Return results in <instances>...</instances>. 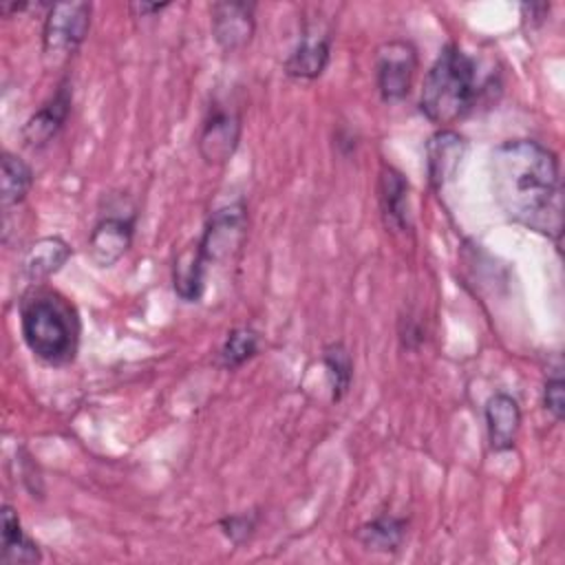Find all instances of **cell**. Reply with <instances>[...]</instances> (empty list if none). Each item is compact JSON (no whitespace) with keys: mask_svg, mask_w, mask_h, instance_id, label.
Wrapping results in <instances>:
<instances>
[{"mask_svg":"<svg viewBox=\"0 0 565 565\" xmlns=\"http://www.w3.org/2000/svg\"><path fill=\"white\" fill-rule=\"evenodd\" d=\"M490 185L499 210L536 234H563V185L556 154L534 139H508L490 152Z\"/></svg>","mask_w":565,"mask_h":565,"instance_id":"1","label":"cell"},{"mask_svg":"<svg viewBox=\"0 0 565 565\" xmlns=\"http://www.w3.org/2000/svg\"><path fill=\"white\" fill-rule=\"evenodd\" d=\"M20 331L29 351L51 366L75 360L79 318L75 307L46 285H31L20 298Z\"/></svg>","mask_w":565,"mask_h":565,"instance_id":"2","label":"cell"},{"mask_svg":"<svg viewBox=\"0 0 565 565\" xmlns=\"http://www.w3.org/2000/svg\"><path fill=\"white\" fill-rule=\"evenodd\" d=\"M477 93L479 79L475 60L459 44L448 42L424 77L419 110L428 121L448 126L472 108Z\"/></svg>","mask_w":565,"mask_h":565,"instance_id":"3","label":"cell"},{"mask_svg":"<svg viewBox=\"0 0 565 565\" xmlns=\"http://www.w3.org/2000/svg\"><path fill=\"white\" fill-rule=\"evenodd\" d=\"M90 2L49 4L42 26V55L49 64H64L77 53L90 26Z\"/></svg>","mask_w":565,"mask_h":565,"instance_id":"4","label":"cell"},{"mask_svg":"<svg viewBox=\"0 0 565 565\" xmlns=\"http://www.w3.org/2000/svg\"><path fill=\"white\" fill-rule=\"evenodd\" d=\"M417 51L408 40H388L375 49V86L386 104L402 102L415 79Z\"/></svg>","mask_w":565,"mask_h":565,"instance_id":"5","label":"cell"},{"mask_svg":"<svg viewBox=\"0 0 565 565\" xmlns=\"http://www.w3.org/2000/svg\"><path fill=\"white\" fill-rule=\"evenodd\" d=\"M247 232V207L243 201L227 203L214 210L201 232V238L194 243L199 256L210 267L230 258L243 243Z\"/></svg>","mask_w":565,"mask_h":565,"instance_id":"6","label":"cell"},{"mask_svg":"<svg viewBox=\"0 0 565 565\" xmlns=\"http://www.w3.org/2000/svg\"><path fill=\"white\" fill-rule=\"evenodd\" d=\"M241 132H243V117L238 108L223 102H214L207 108V115L201 124L199 139H196L201 159L207 166L227 163L238 148Z\"/></svg>","mask_w":565,"mask_h":565,"instance_id":"7","label":"cell"},{"mask_svg":"<svg viewBox=\"0 0 565 565\" xmlns=\"http://www.w3.org/2000/svg\"><path fill=\"white\" fill-rule=\"evenodd\" d=\"M331 29L320 22H307L298 44L287 55L282 71L291 79L311 82L318 79L331 60Z\"/></svg>","mask_w":565,"mask_h":565,"instance_id":"8","label":"cell"},{"mask_svg":"<svg viewBox=\"0 0 565 565\" xmlns=\"http://www.w3.org/2000/svg\"><path fill=\"white\" fill-rule=\"evenodd\" d=\"M254 11L256 4L243 0H221L210 7L212 38L225 53H236L252 42L256 31Z\"/></svg>","mask_w":565,"mask_h":565,"instance_id":"9","label":"cell"},{"mask_svg":"<svg viewBox=\"0 0 565 565\" xmlns=\"http://www.w3.org/2000/svg\"><path fill=\"white\" fill-rule=\"evenodd\" d=\"M468 152V139L450 128H439L426 141V174L435 192H441L459 172Z\"/></svg>","mask_w":565,"mask_h":565,"instance_id":"10","label":"cell"},{"mask_svg":"<svg viewBox=\"0 0 565 565\" xmlns=\"http://www.w3.org/2000/svg\"><path fill=\"white\" fill-rule=\"evenodd\" d=\"M135 214H106L88 234V256L97 267H113L132 245Z\"/></svg>","mask_w":565,"mask_h":565,"instance_id":"11","label":"cell"},{"mask_svg":"<svg viewBox=\"0 0 565 565\" xmlns=\"http://www.w3.org/2000/svg\"><path fill=\"white\" fill-rule=\"evenodd\" d=\"M73 104V90L68 82H62L57 90L24 121L20 137L29 148H42L64 128Z\"/></svg>","mask_w":565,"mask_h":565,"instance_id":"12","label":"cell"},{"mask_svg":"<svg viewBox=\"0 0 565 565\" xmlns=\"http://www.w3.org/2000/svg\"><path fill=\"white\" fill-rule=\"evenodd\" d=\"M488 441L494 452H505L514 446L521 428L519 402L508 393H494L483 406Z\"/></svg>","mask_w":565,"mask_h":565,"instance_id":"13","label":"cell"},{"mask_svg":"<svg viewBox=\"0 0 565 565\" xmlns=\"http://www.w3.org/2000/svg\"><path fill=\"white\" fill-rule=\"evenodd\" d=\"M377 199L382 216L391 230L408 232L413 227L408 212V181L393 166H382L377 179Z\"/></svg>","mask_w":565,"mask_h":565,"instance_id":"14","label":"cell"},{"mask_svg":"<svg viewBox=\"0 0 565 565\" xmlns=\"http://www.w3.org/2000/svg\"><path fill=\"white\" fill-rule=\"evenodd\" d=\"M71 245L60 236H44L31 243L22 256L20 269L31 285H40L49 276L62 269V265L71 258Z\"/></svg>","mask_w":565,"mask_h":565,"instance_id":"15","label":"cell"},{"mask_svg":"<svg viewBox=\"0 0 565 565\" xmlns=\"http://www.w3.org/2000/svg\"><path fill=\"white\" fill-rule=\"evenodd\" d=\"M0 561L4 565H18V563H40L42 552L33 539H29L22 530L18 512L4 503L2 505V554Z\"/></svg>","mask_w":565,"mask_h":565,"instance_id":"16","label":"cell"},{"mask_svg":"<svg viewBox=\"0 0 565 565\" xmlns=\"http://www.w3.org/2000/svg\"><path fill=\"white\" fill-rule=\"evenodd\" d=\"M207 265L199 256L196 247L183 249L172 265V287L183 302H196L205 289Z\"/></svg>","mask_w":565,"mask_h":565,"instance_id":"17","label":"cell"},{"mask_svg":"<svg viewBox=\"0 0 565 565\" xmlns=\"http://www.w3.org/2000/svg\"><path fill=\"white\" fill-rule=\"evenodd\" d=\"M406 534V519L393 514H380L362 523L355 532L358 541L371 552H397Z\"/></svg>","mask_w":565,"mask_h":565,"instance_id":"18","label":"cell"},{"mask_svg":"<svg viewBox=\"0 0 565 565\" xmlns=\"http://www.w3.org/2000/svg\"><path fill=\"white\" fill-rule=\"evenodd\" d=\"M33 185L31 166L13 152H2V207L9 210L24 201Z\"/></svg>","mask_w":565,"mask_h":565,"instance_id":"19","label":"cell"},{"mask_svg":"<svg viewBox=\"0 0 565 565\" xmlns=\"http://www.w3.org/2000/svg\"><path fill=\"white\" fill-rule=\"evenodd\" d=\"M260 349V335L252 327H234L227 331L221 351H218V364L227 371H234L249 362Z\"/></svg>","mask_w":565,"mask_h":565,"instance_id":"20","label":"cell"},{"mask_svg":"<svg viewBox=\"0 0 565 565\" xmlns=\"http://www.w3.org/2000/svg\"><path fill=\"white\" fill-rule=\"evenodd\" d=\"M322 364L327 369V377H329V386H331V399L340 402L349 386H351V377H353V360L349 349L342 342H331L322 349Z\"/></svg>","mask_w":565,"mask_h":565,"instance_id":"21","label":"cell"},{"mask_svg":"<svg viewBox=\"0 0 565 565\" xmlns=\"http://www.w3.org/2000/svg\"><path fill=\"white\" fill-rule=\"evenodd\" d=\"M543 406H545V411H547L556 422H561V419L565 417V382H563L561 366L552 369V373H550L547 380H545V386H543Z\"/></svg>","mask_w":565,"mask_h":565,"instance_id":"22","label":"cell"},{"mask_svg":"<svg viewBox=\"0 0 565 565\" xmlns=\"http://www.w3.org/2000/svg\"><path fill=\"white\" fill-rule=\"evenodd\" d=\"M256 514L252 512H241V514H232V516H223L218 521L223 534L232 541V543H243L252 536V532L256 530Z\"/></svg>","mask_w":565,"mask_h":565,"instance_id":"23","label":"cell"},{"mask_svg":"<svg viewBox=\"0 0 565 565\" xmlns=\"http://www.w3.org/2000/svg\"><path fill=\"white\" fill-rule=\"evenodd\" d=\"M547 11H550V4H536V2H530V4H521V13H523V20L530 18L532 24H541L545 18H547Z\"/></svg>","mask_w":565,"mask_h":565,"instance_id":"24","label":"cell"},{"mask_svg":"<svg viewBox=\"0 0 565 565\" xmlns=\"http://www.w3.org/2000/svg\"><path fill=\"white\" fill-rule=\"evenodd\" d=\"M168 7V2H161V4H150V2H132L130 4V11L137 15V18H146L150 13H159Z\"/></svg>","mask_w":565,"mask_h":565,"instance_id":"25","label":"cell"},{"mask_svg":"<svg viewBox=\"0 0 565 565\" xmlns=\"http://www.w3.org/2000/svg\"><path fill=\"white\" fill-rule=\"evenodd\" d=\"M29 4L26 2H2L0 4V11L4 13V15H9V13H18V11H24Z\"/></svg>","mask_w":565,"mask_h":565,"instance_id":"26","label":"cell"}]
</instances>
